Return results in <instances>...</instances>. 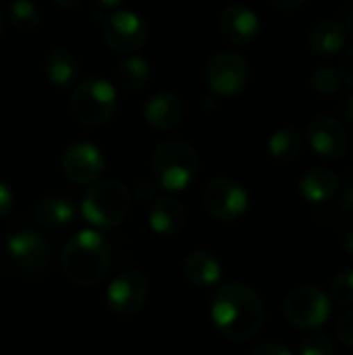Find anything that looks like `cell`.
<instances>
[{"label": "cell", "mask_w": 353, "mask_h": 355, "mask_svg": "<svg viewBox=\"0 0 353 355\" xmlns=\"http://www.w3.org/2000/svg\"><path fill=\"white\" fill-rule=\"evenodd\" d=\"M110 245L96 231H81L73 235L60 254L64 277L79 287H92L100 283L110 268Z\"/></svg>", "instance_id": "7a4b0ae2"}, {"label": "cell", "mask_w": 353, "mask_h": 355, "mask_svg": "<svg viewBox=\"0 0 353 355\" xmlns=\"http://www.w3.org/2000/svg\"><path fill=\"white\" fill-rule=\"evenodd\" d=\"M218 29L227 42L237 44V46H246V44L254 42L256 35L260 33V19L248 6L231 4L221 12Z\"/></svg>", "instance_id": "5bb4252c"}, {"label": "cell", "mask_w": 353, "mask_h": 355, "mask_svg": "<svg viewBox=\"0 0 353 355\" xmlns=\"http://www.w3.org/2000/svg\"><path fill=\"white\" fill-rule=\"evenodd\" d=\"M343 112H345V116H347V121L353 123V96L347 98V102H345V106H343Z\"/></svg>", "instance_id": "74e56055"}, {"label": "cell", "mask_w": 353, "mask_h": 355, "mask_svg": "<svg viewBox=\"0 0 353 355\" xmlns=\"http://www.w3.org/2000/svg\"><path fill=\"white\" fill-rule=\"evenodd\" d=\"M200 171V158L191 144L187 141H164L152 156V177L154 181L169 189L181 191L191 185Z\"/></svg>", "instance_id": "3957f363"}, {"label": "cell", "mask_w": 353, "mask_h": 355, "mask_svg": "<svg viewBox=\"0 0 353 355\" xmlns=\"http://www.w3.org/2000/svg\"><path fill=\"white\" fill-rule=\"evenodd\" d=\"M100 6H117V4H121L123 0H96Z\"/></svg>", "instance_id": "ab89813d"}, {"label": "cell", "mask_w": 353, "mask_h": 355, "mask_svg": "<svg viewBox=\"0 0 353 355\" xmlns=\"http://www.w3.org/2000/svg\"><path fill=\"white\" fill-rule=\"evenodd\" d=\"M270 2H273V6H277V8H281V10H291V8L302 6L306 0H270Z\"/></svg>", "instance_id": "e575fe53"}, {"label": "cell", "mask_w": 353, "mask_h": 355, "mask_svg": "<svg viewBox=\"0 0 353 355\" xmlns=\"http://www.w3.org/2000/svg\"><path fill=\"white\" fill-rule=\"evenodd\" d=\"M343 248L350 252V254H353V229H347L345 233H343Z\"/></svg>", "instance_id": "d590c367"}, {"label": "cell", "mask_w": 353, "mask_h": 355, "mask_svg": "<svg viewBox=\"0 0 353 355\" xmlns=\"http://www.w3.org/2000/svg\"><path fill=\"white\" fill-rule=\"evenodd\" d=\"M302 150V133L295 127H283L268 139V152L277 162H291Z\"/></svg>", "instance_id": "603a6c76"}, {"label": "cell", "mask_w": 353, "mask_h": 355, "mask_svg": "<svg viewBox=\"0 0 353 355\" xmlns=\"http://www.w3.org/2000/svg\"><path fill=\"white\" fill-rule=\"evenodd\" d=\"M339 189V177L327 168L308 171L300 181V193L310 204H322L331 200Z\"/></svg>", "instance_id": "e0dca14e"}, {"label": "cell", "mask_w": 353, "mask_h": 355, "mask_svg": "<svg viewBox=\"0 0 353 355\" xmlns=\"http://www.w3.org/2000/svg\"><path fill=\"white\" fill-rule=\"evenodd\" d=\"M33 216L44 229H64L67 225L73 223L75 208H73L71 200H67L62 196H48L35 204Z\"/></svg>", "instance_id": "ac0fdd59"}, {"label": "cell", "mask_w": 353, "mask_h": 355, "mask_svg": "<svg viewBox=\"0 0 353 355\" xmlns=\"http://www.w3.org/2000/svg\"><path fill=\"white\" fill-rule=\"evenodd\" d=\"M206 79L216 96H235L248 83V62L237 52H221L210 58Z\"/></svg>", "instance_id": "30bf717a"}, {"label": "cell", "mask_w": 353, "mask_h": 355, "mask_svg": "<svg viewBox=\"0 0 353 355\" xmlns=\"http://www.w3.org/2000/svg\"><path fill=\"white\" fill-rule=\"evenodd\" d=\"M131 208V193L121 181L96 183L81 202V214L87 223L96 227H117L121 225Z\"/></svg>", "instance_id": "277c9868"}, {"label": "cell", "mask_w": 353, "mask_h": 355, "mask_svg": "<svg viewBox=\"0 0 353 355\" xmlns=\"http://www.w3.org/2000/svg\"><path fill=\"white\" fill-rule=\"evenodd\" d=\"M6 254L25 277H42L50 264L48 241L33 231H19L6 243Z\"/></svg>", "instance_id": "52a82bcc"}, {"label": "cell", "mask_w": 353, "mask_h": 355, "mask_svg": "<svg viewBox=\"0 0 353 355\" xmlns=\"http://www.w3.org/2000/svg\"><path fill=\"white\" fill-rule=\"evenodd\" d=\"M183 102L169 92H160L146 102V121L156 129H173L183 119Z\"/></svg>", "instance_id": "2e32d148"}, {"label": "cell", "mask_w": 353, "mask_h": 355, "mask_svg": "<svg viewBox=\"0 0 353 355\" xmlns=\"http://www.w3.org/2000/svg\"><path fill=\"white\" fill-rule=\"evenodd\" d=\"M343 42H345V31L337 21H320L310 33V44L314 52L320 56L337 54Z\"/></svg>", "instance_id": "44dd1931"}, {"label": "cell", "mask_w": 353, "mask_h": 355, "mask_svg": "<svg viewBox=\"0 0 353 355\" xmlns=\"http://www.w3.org/2000/svg\"><path fill=\"white\" fill-rule=\"evenodd\" d=\"M148 77H150V64L141 56H129V58L121 60L114 71L117 85L123 92L139 89L148 81Z\"/></svg>", "instance_id": "7402d4cb"}, {"label": "cell", "mask_w": 353, "mask_h": 355, "mask_svg": "<svg viewBox=\"0 0 353 355\" xmlns=\"http://www.w3.org/2000/svg\"><path fill=\"white\" fill-rule=\"evenodd\" d=\"M306 137L312 150L327 160H337L347 150L345 127L333 116H314L306 127Z\"/></svg>", "instance_id": "7c38bea8"}, {"label": "cell", "mask_w": 353, "mask_h": 355, "mask_svg": "<svg viewBox=\"0 0 353 355\" xmlns=\"http://www.w3.org/2000/svg\"><path fill=\"white\" fill-rule=\"evenodd\" d=\"M150 227L160 235V237H175L185 229L187 223V212L183 204L175 198H158L148 214Z\"/></svg>", "instance_id": "9a60e30c"}, {"label": "cell", "mask_w": 353, "mask_h": 355, "mask_svg": "<svg viewBox=\"0 0 353 355\" xmlns=\"http://www.w3.org/2000/svg\"><path fill=\"white\" fill-rule=\"evenodd\" d=\"M337 206L345 212H353V175L343 183V189L339 191Z\"/></svg>", "instance_id": "f546056e"}, {"label": "cell", "mask_w": 353, "mask_h": 355, "mask_svg": "<svg viewBox=\"0 0 353 355\" xmlns=\"http://www.w3.org/2000/svg\"><path fill=\"white\" fill-rule=\"evenodd\" d=\"M312 87L318 94H335L341 87V73L333 67H318L312 73Z\"/></svg>", "instance_id": "d4e9b609"}, {"label": "cell", "mask_w": 353, "mask_h": 355, "mask_svg": "<svg viewBox=\"0 0 353 355\" xmlns=\"http://www.w3.org/2000/svg\"><path fill=\"white\" fill-rule=\"evenodd\" d=\"M54 2L62 8H77L83 0H54Z\"/></svg>", "instance_id": "8d00e7d4"}, {"label": "cell", "mask_w": 353, "mask_h": 355, "mask_svg": "<svg viewBox=\"0 0 353 355\" xmlns=\"http://www.w3.org/2000/svg\"><path fill=\"white\" fill-rule=\"evenodd\" d=\"M335 331H337V337L339 341L353 349V310H347L339 316L337 324H335Z\"/></svg>", "instance_id": "83f0119b"}, {"label": "cell", "mask_w": 353, "mask_h": 355, "mask_svg": "<svg viewBox=\"0 0 353 355\" xmlns=\"http://www.w3.org/2000/svg\"><path fill=\"white\" fill-rule=\"evenodd\" d=\"M62 171L73 183L85 185V183L96 181L102 175L104 158L96 146L79 141L67 148L62 156Z\"/></svg>", "instance_id": "4fadbf2b"}, {"label": "cell", "mask_w": 353, "mask_h": 355, "mask_svg": "<svg viewBox=\"0 0 353 355\" xmlns=\"http://www.w3.org/2000/svg\"><path fill=\"white\" fill-rule=\"evenodd\" d=\"M156 189H158V183L154 181V177L139 179L137 185H135V198H137L139 202H150V200L156 196Z\"/></svg>", "instance_id": "f1b7e54d"}, {"label": "cell", "mask_w": 353, "mask_h": 355, "mask_svg": "<svg viewBox=\"0 0 353 355\" xmlns=\"http://www.w3.org/2000/svg\"><path fill=\"white\" fill-rule=\"evenodd\" d=\"M6 258H8V254H6V248L2 245V239H0V275L6 268Z\"/></svg>", "instance_id": "f35d334b"}, {"label": "cell", "mask_w": 353, "mask_h": 355, "mask_svg": "<svg viewBox=\"0 0 353 355\" xmlns=\"http://www.w3.org/2000/svg\"><path fill=\"white\" fill-rule=\"evenodd\" d=\"M341 27H343V31L353 37V0L343 8V12H341V23H339Z\"/></svg>", "instance_id": "836d02e7"}, {"label": "cell", "mask_w": 353, "mask_h": 355, "mask_svg": "<svg viewBox=\"0 0 353 355\" xmlns=\"http://www.w3.org/2000/svg\"><path fill=\"white\" fill-rule=\"evenodd\" d=\"M216 329L235 343L254 339L264 324V304L260 295L241 283H229L221 287L210 306Z\"/></svg>", "instance_id": "6da1fadb"}, {"label": "cell", "mask_w": 353, "mask_h": 355, "mask_svg": "<svg viewBox=\"0 0 353 355\" xmlns=\"http://www.w3.org/2000/svg\"><path fill=\"white\" fill-rule=\"evenodd\" d=\"M6 17L17 29H33L40 23V8L31 0H10L6 4Z\"/></svg>", "instance_id": "cb8c5ba5"}, {"label": "cell", "mask_w": 353, "mask_h": 355, "mask_svg": "<svg viewBox=\"0 0 353 355\" xmlns=\"http://www.w3.org/2000/svg\"><path fill=\"white\" fill-rule=\"evenodd\" d=\"M44 71L46 77L52 85L56 87H69L75 83L77 75H79V62L77 58L64 50V48H54L44 62Z\"/></svg>", "instance_id": "d6986e66"}, {"label": "cell", "mask_w": 353, "mask_h": 355, "mask_svg": "<svg viewBox=\"0 0 353 355\" xmlns=\"http://www.w3.org/2000/svg\"><path fill=\"white\" fill-rule=\"evenodd\" d=\"M331 295L339 306H353V268L335 277L331 285Z\"/></svg>", "instance_id": "484cf974"}, {"label": "cell", "mask_w": 353, "mask_h": 355, "mask_svg": "<svg viewBox=\"0 0 353 355\" xmlns=\"http://www.w3.org/2000/svg\"><path fill=\"white\" fill-rule=\"evenodd\" d=\"M0 31H2V12H0Z\"/></svg>", "instance_id": "60d3db41"}, {"label": "cell", "mask_w": 353, "mask_h": 355, "mask_svg": "<svg viewBox=\"0 0 353 355\" xmlns=\"http://www.w3.org/2000/svg\"><path fill=\"white\" fill-rule=\"evenodd\" d=\"M204 208L218 220H237L248 210V193L231 179H214L204 187Z\"/></svg>", "instance_id": "9c48e42d"}, {"label": "cell", "mask_w": 353, "mask_h": 355, "mask_svg": "<svg viewBox=\"0 0 353 355\" xmlns=\"http://www.w3.org/2000/svg\"><path fill=\"white\" fill-rule=\"evenodd\" d=\"M331 312L333 308L327 293L312 285L291 289L283 304V314L287 322L302 331H314L325 327L331 318Z\"/></svg>", "instance_id": "8992f818"}, {"label": "cell", "mask_w": 353, "mask_h": 355, "mask_svg": "<svg viewBox=\"0 0 353 355\" xmlns=\"http://www.w3.org/2000/svg\"><path fill=\"white\" fill-rule=\"evenodd\" d=\"M183 272L198 287H210L221 279V264L208 252H193L185 258Z\"/></svg>", "instance_id": "ffe728a7"}, {"label": "cell", "mask_w": 353, "mask_h": 355, "mask_svg": "<svg viewBox=\"0 0 353 355\" xmlns=\"http://www.w3.org/2000/svg\"><path fill=\"white\" fill-rule=\"evenodd\" d=\"M300 355H333V343L325 333H310L300 341Z\"/></svg>", "instance_id": "4316f807"}, {"label": "cell", "mask_w": 353, "mask_h": 355, "mask_svg": "<svg viewBox=\"0 0 353 355\" xmlns=\"http://www.w3.org/2000/svg\"><path fill=\"white\" fill-rule=\"evenodd\" d=\"M10 208H12V193L4 183H0V218L6 216Z\"/></svg>", "instance_id": "d6a6232c"}, {"label": "cell", "mask_w": 353, "mask_h": 355, "mask_svg": "<svg viewBox=\"0 0 353 355\" xmlns=\"http://www.w3.org/2000/svg\"><path fill=\"white\" fill-rule=\"evenodd\" d=\"M148 297V279L139 270L121 272L106 291V306L119 316H131L141 310Z\"/></svg>", "instance_id": "8fae6325"}, {"label": "cell", "mask_w": 353, "mask_h": 355, "mask_svg": "<svg viewBox=\"0 0 353 355\" xmlns=\"http://www.w3.org/2000/svg\"><path fill=\"white\" fill-rule=\"evenodd\" d=\"M102 37L104 42L123 54L139 50L148 40V27L139 15L129 10H119L102 21Z\"/></svg>", "instance_id": "ba28073f"}, {"label": "cell", "mask_w": 353, "mask_h": 355, "mask_svg": "<svg viewBox=\"0 0 353 355\" xmlns=\"http://www.w3.org/2000/svg\"><path fill=\"white\" fill-rule=\"evenodd\" d=\"M339 73H341V79H343V81H347L350 85H353V48H350V50L343 54Z\"/></svg>", "instance_id": "1f68e13d"}, {"label": "cell", "mask_w": 353, "mask_h": 355, "mask_svg": "<svg viewBox=\"0 0 353 355\" xmlns=\"http://www.w3.org/2000/svg\"><path fill=\"white\" fill-rule=\"evenodd\" d=\"M117 108V89L104 79H85L71 94V112L85 127L106 123Z\"/></svg>", "instance_id": "5b68a950"}, {"label": "cell", "mask_w": 353, "mask_h": 355, "mask_svg": "<svg viewBox=\"0 0 353 355\" xmlns=\"http://www.w3.org/2000/svg\"><path fill=\"white\" fill-rule=\"evenodd\" d=\"M250 355H293L285 345H281V343H260V345H256Z\"/></svg>", "instance_id": "4dcf8cb0"}]
</instances>
